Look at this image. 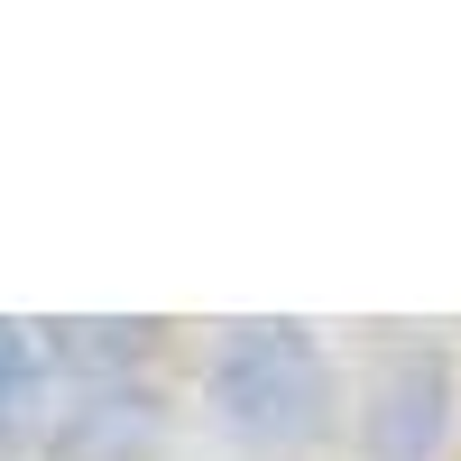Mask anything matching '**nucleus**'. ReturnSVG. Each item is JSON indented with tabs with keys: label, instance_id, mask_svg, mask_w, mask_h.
Wrapping results in <instances>:
<instances>
[{
	"label": "nucleus",
	"instance_id": "1",
	"mask_svg": "<svg viewBox=\"0 0 461 461\" xmlns=\"http://www.w3.org/2000/svg\"><path fill=\"white\" fill-rule=\"evenodd\" d=\"M185 397L230 461H323L332 443H351V360L304 314L212 323Z\"/></svg>",
	"mask_w": 461,
	"mask_h": 461
},
{
	"label": "nucleus",
	"instance_id": "2",
	"mask_svg": "<svg viewBox=\"0 0 461 461\" xmlns=\"http://www.w3.org/2000/svg\"><path fill=\"white\" fill-rule=\"evenodd\" d=\"M461 351L443 332H378L351 360V461H452Z\"/></svg>",
	"mask_w": 461,
	"mask_h": 461
},
{
	"label": "nucleus",
	"instance_id": "3",
	"mask_svg": "<svg viewBox=\"0 0 461 461\" xmlns=\"http://www.w3.org/2000/svg\"><path fill=\"white\" fill-rule=\"evenodd\" d=\"M185 452V388L167 378H65L28 461H176Z\"/></svg>",
	"mask_w": 461,
	"mask_h": 461
},
{
	"label": "nucleus",
	"instance_id": "4",
	"mask_svg": "<svg viewBox=\"0 0 461 461\" xmlns=\"http://www.w3.org/2000/svg\"><path fill=\"white\" fill-rule=\"evenodd\" d=\"M47 351H56V378H167L176 323L167 314H56Z\"/></svg>",
	"mask_w": 461,
	"mask_h": 461
},
{
	"label": "nucleus",
	"instance_id": "5",
	"mask_svg": "<svg viewBox=\"0 0 461 461\" xmlns=\"http://www.w3.org/2000/svg\"><path fill=\"white\" fill-rule=\"evenodd\" d=\"M0 461H28V452H0Z\"/></svg>",
	"mask_w": 461,
	"mask_h": 461
}]
</instances>
